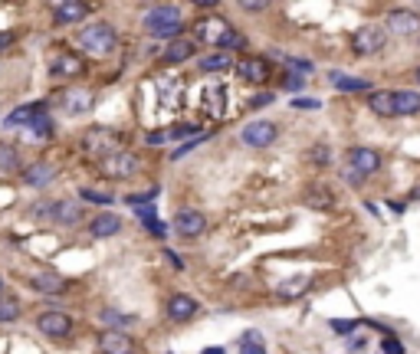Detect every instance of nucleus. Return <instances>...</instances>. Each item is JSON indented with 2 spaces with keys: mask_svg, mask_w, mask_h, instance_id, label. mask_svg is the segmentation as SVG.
Masks as SVG:
<instances>
[{
  "mask_svg": "<svg viewBox=\"0 0 420 354\" xmlns=\"http://www.w3.org/2000/svg\"><path fill=\"white\" fill-rule=\"evenodd\" d=\"M194 43L198 46H210L217 53H233L247 46V36L237 30L227 17H200L194 23Z\"/></svg>",
  "mask_w": 420,
  "mask_h": 354,
  "instance_id": "f257e3e1",
  "label": "nucleus"
},
{
  "mask_svg": "<svg viewBox=\"0 0 420 354\" xmlns=\"http://www.w3.org/2000/svg\"><path fill=\"white\" fill-rule=\"evenodd\" d=\"M76 43H79V50L86 53V56L105 59V56H112V53L119 50V33H115V26L105 23V20H92V23H86L76 33Z\"/></svg>",
  "mask_w": 420,
  "mask_h": 354,
  "instance_id": "f03ea898",
  "label": "nucleus"
},
{
  "mask_svg": "<svg viewBox=\"0 0 420 354\" xmlns=\"http://www.w3.org/2000/svg\"><path fill=\"white\" fill-rule=\"evenodd\" d=\"M141 26H145L148 36H155V40H178L184 33V17H181V10L171 7V4H161V7H151L141 17Z\"/></svg>",
  "mask_w": 420,
  "mask_h": 354,
  "instance_id": "7ed1b4c3",
  "label": "nucleus"
},
{
  "mask_svg": "<svg viewBox=\"0 0 420 354\" xmlns=\"http://www.w3.org/2000/svg\"><path fill=\"white\" fill-rule=\"evenodd\" d=\"M125 141H129V135L125 132H119V128L112 125H92L82 132V138H79V148L86 154H92V158H105V154L119 151V148H125Z\"/></svg>",
  "mask_w": 420,
  "mask_h": 354,
  "instance_id": "20e7f679",
  "label": "nucleus"
},
{
  "mask_svg": "<svg viewBox=\"0 0 420 354\" xmlns=\"http://www.w3.org/2000/svg\"><path fill=\"white\" fill-rule=\"evenodd\" d=\"M95 168L102 171L109 181H129V177H135L141 171V158L135 151H129V148H119V151L95 161Z\"/></svg>",
  "mask_w": 420,
  "mask_h": 354,
  "instance_id": "39448f33",
  "label": "nucleus"
},
{
  "mask_svg": "<svg viewBox=\"0 0 420 354\" xmlns=\"http://www.w3.org/2000/svg\"><path fill=\"white\" fill-rule=\"evenodd\" d=\"M46 73H50V79H79L82 73H86V59L79 56L76 50H66V46H60V50L50 53Z\"/></svg>",
  "mask_w": 420,
  "mask_h": 354,
  "instance_id": "423d86ee",
  "label": "nucleus"
},
{
  "mask_svg": "<svg viewBox=\"0 0 420 354\" xmlns=\"http://www.w3.org/2000/svg\"><path fill=\"white\" fill-rule=\"evenodd\" d=\"M387 46V30L375 23H365L352 33V56H375Z\"/></svg>",
  "mask_w": 420,
  "mask_h": 354,
  "instance_id": "0eeeda50",
  "label": "nucleus"
},
{
  "mask_svg": "<svg viewBox=\"0 0 420 354\" xmlns=\"http://www.w3.org/2000/svg\"><path fill=\"white\" fill-rule=\"evenodd\" d=\"M95 348H99V354H138L135 338H131L125 328H105V331H99V338H95Z\"/></svg>",
  "mask_w": 420,
  "mask_h": 354,
  "instance_id": "6e6552de",
  "label": "nucleus"
},
{
  "mask_svg": "<svg viewBox=\"0 0 420 354\" xmlns=\"http://www.w3.org/2000/svg\"><path fill=\"white\" fill-rule=\"evenodd\" d=\"M240 138L249 148H269V144L279 138V125L269 122V118H257V122H247V125H243Z\"/></svg>",
  "mask_w": 420,
  "mask_h": 354,
  "instance_id": "1a4fd4ad",
  "label": "nucleus"
},
{
  "mask_svg": "<svg viewBox=\"0 0 420 354\" xmlns=\"http://www.w3.org/2000/svg\"><path fill=\"white\" fill-rule=\"evenodd\" d=\"M233 69H237V76L249 85H266L273 79V66H269V59H263V56H243L240 63H233Z\"/></svg>",
  "mask_w": 420,
  "mask_h": 354,
  "instance_id": "9d476101",
  "label": "nucleus"
},
{
  "mask_svg": "<svg viewBox=\"0 0 420 354\" xmlns=\"http://www.w3.org/2000/svg\"><path fill=\"white\" fill-rule=\"evenodd\" d=\"M36 331L46 338H69L72 335V318L60 309H46L36 315Z\"/></svg>",
  "mask_w": 420,
  "mask_h": 354,
  "instance_id": "9b49d317",
  "label": "nucleus"
},
{
  "mask_svg": "<svg viewBox=\"0 0 420 354\" xmlns=\"http://www.w3.org/2000/svg\"><path fill=\"white\" fill-rule=\"evenodd\" d=\"M204 230H207V217L200 210H194V207H181L174 213V233L181 240H198V236H204Z\"/></svg>",
  "mask_w": 420,
  "mask_h": 354,
  "instance_id": "f8f14e48",
  "label": "nucleus"
},
{
  "mask_svg": "<svg viewBox=\"0 0 420 354\" xmlns=\"http://www.w3.org/2000/svg\"><path fill=\"white\" fill-rule=\"evenodd\" d=\"M164 312H168V318H171L174 325H184V321L200 315V302L188 292H174L171 299H168V305H164Z\"/></svg>",
  "mask_w": 420,
  "mask_h": 354,
  "instance_id": "ddd939ff",
  "label": "nucleus"
},
{
  "mask_svg": "<svg viewBox=\"0 0 420 354\" xmlns=\"http://www.w3.org/2000/svg\"><path fill=\"white\" fill-rule=\"evenodd\" d=\"M384 26L394 36H417L420 33V14H417V10L397 7V10H391V14H387Z\"/></svg>",
  "mask_w": 420,
  "mask_h": 354,
  "instance_id": "4468645a",
  "label": "nucleus"
},
{
  "mask_svg": "<svg viewBox=\"0 0 420 354\" xmlns=\"http://www.w3.org/2000/svg\"><path fill=\"white\" fill-rule=\"evenodd\" d=\"M86 230H89V236H92V240H109V236H119L122 230H125V223H122L119 213L102 210V213H95V217H89Z\"/></svg>",
  "mask_w": 420,
  "mask_h": 354,
  "instance_id": "2eb2a0df",
  "label": "nucleus"
},
{
  "mask_svg": "<svg viewBox=\"0 0 420 354\" xmlns=\"http://www.w3.org/2000/svg\"><path fill=\"white\" fill-rule=\"evenodd\" d=\"M348 168L358 171V174H375V171H381V151H375V148H365V144H358V148H348Z\"/></svg>",
  "mask_w": 420,
  "mask_h": 354,
  "instance_id": "dca6fc26",
  "label": "nucleus"
},
{
  "mask_svg": "<svg viewBox=\"0 0 420 354\" xmlns=\"http://www.w3.org/2000/svg\"><path fill=\"white\" fill-rule=\"evenodd\" d=\"M56 174H60V171L53 168L50 161H33V164H26V168L20 171L23 184L33 187V191H43V187H50L53 181H56Z\"/></svg>",
  "mask_w": 420,
  "mask_h": 354,
  "instance_id": "f3484780",
  "label": "nucleus"
},
{
  "mask_svg": "<svg viewBox=\"0 0 420 354\" xmlns=\"http://www.w3.org/2000/svg\"><path fill=\"white\" fill-rule=\"evenodd\" d=\"M86 220V210L79 200H53V223L56 227H79Z\"/></svg>",
  "mask_w": 420,
  "mask_h": 354,
  "instance_id": "a211bd4d",
  "label": "nucleus"
},
{
  "mask_svg": "<svg viewBox=\"0 0 420 354\" xmlns=\"http://www.w3.org/2000/svg\"><path fill=\"white\" fill-rule=\"evenodd\" d=\"M43 112H50V102H46V99L43 102H26V105H17V109L4 118V128H26L36 115H43Z\"/></svg>",
  "mask_w": 420,
  "mask_h": 354,
  "instance_id": "6ab92c4d",
  "label": "nucleus"
},
{
  "mask_svg": "<svg viewBox=\"0 0 420 354\" xmlns=\"http://www.w3.org/2000/svg\"><path fill=\"white\" fill-rule=\"evenodd\" d=\"M26 286L40 295H63L69 289V282L60 276V272H36V276L26 279Z\"/></svg>",
  "mask_w": 420,
  "mask_h": 354,
  "instance_id": "aec40b11",
  "label": "nucleus"
},
{
  "mask_svg": "<svg viewBox=\"0 0 420 354\" xmlns=\"http://www.w3.org/2000/svg\"><path fill=\"white\" fill-rule=\"evenodd\" d=\"M60 105H63L66 115H86V112H92L95 95L89 92V89H69V92L60 99Z\"/></svg>",
  "mask_w": 420,
  "mask_h": 354,
  "instance_id": "412c9836",
  "label": "nucleus"
},
{
  "mask_svg": "<svg viewBox=\"0 0 420 354\" xmlns=\"http://www.w3.org/2000/svg\"><path fill=\"white\" fill-rule=\"evenodd\" d=\"M194 53H198V43H194V40H184V36H178V40L168 43V50L161 53V59L168 63V66H178V63H188Z\"/></svg>",
  "mask_w": 420,
  "mask_h": 354,
  "instance_id": "4be33fe9",
  "label": "nucleus"
},
{
  "mask_svg": "<svg viewBox=\"0 0 420 354\" xmlns=\"http://www.w3.org/2000/svg\"><path fill=\"white\" fill-rule=\"evenodd\" d=\"M89 17V4L86 0H72V4H66V7L53 10V23L56 26H69V23H79V20Z\"/></svg>",
  "mask_w": 420,
  "mask_h": 354,
  "instance_id": "5701e85b",
  "label": "nucleus"
},
{
  "mask_svg": "<svg viewBox=\"0 0 420 354\" xmlns=\"http://www.w3.org/2000/svg\"><path fill=\"white\" fill-rule=\"evenodd\" d=\"M394 112H397V118L420 115V92L417 89H394Z\"/></svg>",
  "mask_w": 420,
  "mask_h": 354,
  "instance_id": "b1692460",
  "label": "nucleus"
},
{
  "mask_svg": "<svg viewBox=\"0 0 420 354\" xmlns=\"http://www.w3.org/2000/svg\"><path fill=\"white\" fill-rule=\"evenodd\" d=\"M328 82H332L338 92H371V82H368V79L345 76L342 69H332V73H328Z\"/></svg>",
  "mask_w": 420,
  "mask_h": 354,
  "instance_id": "393cba45",
  "label": "nucleus"
},
{
  "mask_svg": "<svg viewBox=\"0 0 420 354\" xmlns=\"http://www.w3.org/2000/svg\"><path fill=\"white\" fill-rule=\"evenodd\" d=\"M368 109L375 112L377 118H397L394 112V89H381V92L368 95Z\"/></svg>",
  "mask_w": 420,
  "mask_h": 354,
  "instance_id": "a878e982",
  "label": "nucleus"
},
{
  "mask_svg": "<svg viewBox=\"0 0 420 354\" xmlns=\"http://www.w3.org/2000/svg\"><path fill=\"white\" fill-rule=\"evenodd\" d=\"M309 289H312L309 276H292V279H283V282L276 286V295H279V299H302Z\"/></svg>",
  "mask_w": 420,
  "mask_h": 354,
  "instance_id": "bb28decb",
  "label": "nucleus"
},
{
  "mask_svg": "<svg viewBox=\"0 0 420 354\" xmlns=\"http://www.w3.org/2000/svg\"><path fill=\"white\" fill-rule=\"evenodd\" d=\"M198 69H200V73H230V69H233V56H230V53H210V56H200L198 59Z\"/></svg>",
  "mask_w": 420,
  "mask_h": 354,
  "instance_id": "cd10ccee",
  "label": "nucleus"
},
{
  "mask_svg": "<svg viewBox=\"0 0 420 354\" xmlns=\"http://www.w3.org/2000/svg\"><path fill=\"white\" fill-rule=\"evenodd\" d=\"M0 171L4 174H17V171H23V164H20V148L10 141H0Z\"/></svg>",
  "mask_w": 420,
  "mask_h": 354,
  "instance_id": "c85d7f7f",
  "label": "nucleus"
},
{
  "mask_svg": "<svg viewBox=\"0 0 420 354\" xmlns=\"http://www.w3.org/2000/svg\"><path fill=\"white\" fill-rule=\"evenodd\" d=\"M240 354H266V341L257 328H249L240 335Z\"/></svg>",
  "mask_w": 420,
  "mask_h": 354,
  "instance_id": "c756f323",
  "label": "nucleus"
},
{
  "mask_svg": "<svg viewBox=\"0 0 420 354\" xmlns=\"http://www.w3.org/2000/svg\"><path fill=\"white\" fill-rule=\"evenodd\" d=\"M99 318H102L109 328H129V325H135V321H138V315L115 312V309H102V312H99Z\"/></svg>",
  "mask_w": 420,
  "mask_h": 354,
  "instance_id": "7c9ffc66",
  "label": "nucleus"
},
{
  "mask_svg": "<svg viewBox=\"0 0 420 354\" xmlns=\"http://www.w3.org/2000/svg\"><path fill=\"white\" fill-rule=\"evenodd\" d=\"M306 203L316 207V210H328V207L335 203V194L328 191V187H312L309 194H306Z\"/></svg>",
  "mask_w": 420,
  "mask_h": 354,
  "instance_id": "2f4dec72",
  "label": "nucleus"
},
{
  "mask_svg": "<svg viewBox=\"0 0 420 354\" xmlns=\"http://www.w3.org/2000/svg\"><path fill=\"white\" fill-rule=\"evenodd\" d=\"M26 128H30V135H33V138H43V141H50L53 132H56V125H53V118L46 115V112H43V115H36Z\"/></svg>",
  "mask_w": 420,
  "mask_h": 354,
  "instance_id": "473e14b6",
  "label": "nucleus"
},
{
  "mask_svg": "<svg viewBox=\"0 0 420 354\" xmlns=\"http://www.w3.org/2000/svg\"><path fill=\"white\" fill-rule=\"evenodd\" d=\"M17 318H20V302L14 295H0V325L17 321Z\"/></svg>",
  "mask_w": 420,
  "mask_h": 354,
  "instance_id": "72a5a7b5",
  "label": "nucleus"
},
{
  "mask_svg": "<svg viewBox=\"0 0 420 354\" xmlns=\"http://www.w3.org/2000/svg\"><path fill=\"white\" fill-rule=\"evenodd\" d=\"M309 161L316 168H328V164H332V148H328L325 141H316L309 148Z\"/></svg>",
  "mask_w": 420,
  "mask_h": 354,
  "instance_id": "f704fd0d",
  "label": "nucleus"
},
{
  "mask_svg": "<svg viewBox=\"0 0 420 354\" xmlns=\"http://www.w3.org/2000/svg\"><path fill=\"white\" fill-rule=\"evenodd\" d=\"M328 328H332L335 335H355V331L361 328V321L358 318H332L328 321Z\"/></svg>",
  "mask_w": 420,
  "mask_h": 354,
  "instance_id": "c9c22d12",
  "label": "nucleus"
},
{
  "mask_svg": "<svg viewBox=\"0 0 420 354\" xmlns=\"http://www.w3.org/2000/svg\"><path fill=\"white\" fill-rule=\"evenodd\" d=\"M286 63V69H292V73H312V59H302V56H279Z\"/></svg>",
  "mask_w": 420,
  "mask_h": 354,
  "instance_id": "e433bc0d",
  "label": "nucleus"
},
{
  "mask_svg": "<svg viewBox=\"0 0 420 354\" xmlns=\"http://www.w3.org/2000/svg\"><path fill=\"white\" fill-rule=\"evenodd\" d=\"M79 200H89V203H115V197L102 194V191H92V187H82V191H79Z\"/></svg>",
  "mask_w": 420,
  "mask_h": 354,
  "instance_id": "4c0bfd02",
  "label": "nucleus"
},
{
  "mask_svg": "<svg viewBox=\"0 0 420 354\" xmlns=\"http://www.w3.org/2000/svg\"><path fill=\"white\" fill-rule=\"evenodd\" d=\"M302 85H306V76L286 69V73H283V89H289V92H302Z\"/></svg>",
  "mask_w": 420,
  "mask_h": 354,
  "instance_id": "58836bf2",
  "label": "nucleus"
},
{
  "mask_svg": "<svg viewBox=\"0 0 420 354\" xmlns=\"http://www.w3.org/2000/svg\"><path fill=\"white\" fill-rule=\"evenodd\" d=\"M141 223H145V230H148L151 236H155V240H164V236H168V227H164V223H161L158 217H145Z\"/></svg>",
  "mask_w": 420,
  "mask_h": 354,
  "instance_id": "ea45409f",
  "label": "nucleus"
},
{
  "mask_svg": "<svg viewBox=\"0 0 420 354\" xmlns=\"http://www.w3.org/2000/svg\"><path fill=\"white\" fill-rule=\"evenodd\" d=\"M269 4H273V0H237V7H240L243 14H263Z\"/></svg>",
  "mask_w": 420,
  "mask_h": 354,
  "instance_id": "a19ab883",
  "label": "nucleus"
},
{
  "mask_svg": "<svg viewBox=\"0 0 420 354\" xmlns=\"http://www.w3.org/2000/svg\"><path fill=\"white\" fill-rule=\"evenodd\" d=\"M200 141H207V135H194V138H188V141L181 144L178 151H171V161H178V158H184V154H188V151H194V148H198Z\"/></svg>",
  "mask_w": 420,
  "mask_h": 354,
  "instance_id": "79ce46f5",
  "label": "nucleus"
},
{
  "mask_svg": "<svg viewBox=\"0 0 420 354\" xmlns=\"http://www.w3.org/2000/svg\"><path fill=\"white\" fill-rule=\"evenodd\" d=\"M276 102V92H259L249 99V109H266V105H273Z\"/></svg>",
  "mask_w": 420,
  "mask_h": 354,
  "instance_id": "37998d69",
  "label": "nucleus"
},
{
  "mask_svg": "<svg viewBox=\"0 0 420 354\" xmlns=\"http://www.w3.org/2000/svg\"><path fill=\"white\" fill-rule=\"evenodd\" d=\"M30 217H33V220H53V200H43L40 207H33Z\"/></svg>",
  "mask_w": 420,
  "mask_h": 354,
  "instance_id": "c03bdc74",
  "label": "nucleus"
},
{
  "mask_svg": "<svg viewBox=\"0 0 420 354\" xmlns=\"http://www.w3.org/2000/svg\"><path fill=\"white\" fill-rule=\"evenodd\" d=\"M381 351H384V354H404V345L397 341V338L384 335V341H381Z\"/></svg>",
  "mask_w": 420,
  "mask_h": 354,
  "instance_id": "a18cd8bd",
  "label": "nucleus"
},
{
  "mask_svg": "<svg viewBox=\"0 0 420 354\" xmlns=\"http://www.w3.org/2000/svg\"><path fill=\"white\" fill-rule=\"evenodd\" d=\"M318 105H322L318 99H302V95L299 99H292V109H318Z\"/></svg>",
  "mask_w": 420,
  "mask_h": 354,
  "instance_id": "49530a36",
  "label": "nucleus"
},
{
  "mask_svg": "<svg viewBox=\"0 0 420 354\" xmlns=\"http://www.w3.org/2000/svg\"><path fill=\"white\" fill-rule=\"evenodd\" d=\"M345 181H348L352 187H361V184H365V174H358V171H352V168H345Z\"/></svg>",
  "mask_w": 420,
  "mask_h": 354,
  "instance_id": "de8ad7c7",
  "label": "nucleus"
},
{
  "mask_svg": "<svg viewBox=\"0 0 420 354\" xmlns=\"http://www.w3.org/2000/svg\"><path fill=\"white\" fill-rule=\"evenodd\" d=\"M14 40H17V36L10 33V30H0V53L7 50V46H14Z\"/></svg>",
  "mask_w": 420,
  "mask_h": 354,
  "instance_id": "09e8293b",
  "label": "nucleus"
},
{
  "mask_svg": "<svg viewBox=\"0 0 420 354\" xmlns=\"http://www.w3.org/2000/svg\"><path fill=\"white\" fill-rule=\"evenodd\" d=\"M164 256H168V262H171L174 269H184V262L178 259V253H174V250H164Z\"/></svg>",
  "mask_w": 420,
  "mask_h": 354,
  "instance_id": "8fccbe9b",
  "label": "nucleus"
},
{
  "mask_svg": "<svg viewBox=\"0 0 420 354\" xmlns=\"http://www.w3.org/2000/svg\"><path fill=\"white\" fill-rule=\"evenodd\" d=\"M190 4H194V7H200V10H214L220 0H190Z\"/></svg>",
  "mask_w": 420,
  "mask_h": 354,
  "instance_id": "3c124183",
  "label": "nucleus"
},
{
  "mask_svg": "<svg viewBox=\"0 0 420 354\" xmlns=\"http://www.w3.org/2000/svg\"><path fill=\"white\" fill-rule=\"evenodd\" d=\"M53 10H60V7H66V4H72V0H46Z\"/></svg>",
  "mask_w": 420,
  "mask_h": 354,
  "instance_id": "603ef678",
  "label": "nucleus"
},
{
  "mask_svg": "<svg viewBox=\"0 0 420 354\" xmlns=\"http://www.w3.org/2000/svg\"><path fill=\"white\" fill-rule=\"evenodd\" d=\"M407 197H411L414 203H420V184H414V187H411V194H407Z\"/></svg>",
  "mask_w": 420,
  "mask_h": 354,
  "instance_id": "864d4df0",
  "label": "nucleus"
},
{
  "mask_svg": "<svg viewBox=\"0 0 420 354\" xmlns=\"http://www.w3.org/2000/svg\"><path fill=\"white\" fill-rule=\"evenodd\" d=\"M200 354H227V348H204Z\"/></svg>",
  "mask_w": 420,
  "mask_h": 354,
  "instance_id": "5fc2aeb1",
  "label": "nucleus"
},
{
  "mask_svg": "<svg viewBox=\"0 0 420 354\" xmlns=\"http://www.w3.org/2000/svg\"><path fill=\"white\" fill-rule=\"evenodd\" d=\"M4 289H7V282H4V276H0V295H4Z\"/></svg>",
  "mask_w": 420,
  "mask_h": 354,
  "instance_id": "6e6d98bb",
  "label": "nucleus"
},
{
  "mask_svg": "<svg viewBox=\"0 0 420 354\" xmlns=\"http://www.w3.org/2000/svg\"><path fill=\"white\" fill-rule=\"evenodd\" d=\"M414 76H417V82H420V66H417V73H414Z\"/></svg>",
  "mask_w": 420,
  "mask_h": 354,
  "instance_id": "4d7b16f0",
  "label": "nucleus"
},
{
  "mask_svg": "<svg viewBox=\"0 0 420 354\" xmlns=\"http://www.w3.org/2000/svg\"><path fill=\"white\" fill-rule=\"evenodd\" d=\"M417 7H420V0H417Z\"/></svg>",
  "mask_w": 420,
  "mask_h": 354,
  "instance_id": "13d9d810",
  "label": "nucleus"
},
{
  "mask_svg": "<svg viewBox=\"0 0 420 354\" xmlns=\"http://www.w3.org/2000/svg\"><path fill=\"white\" fill-rule=\"evenodd\" d=\"M168 354H171V351H168Z\"/></svg>",
  "mask_w": 420,
  "mask_h": 354,
  "instance_id": "bf43d9fd",
  "label": "nucleus"
}]
</instances>
